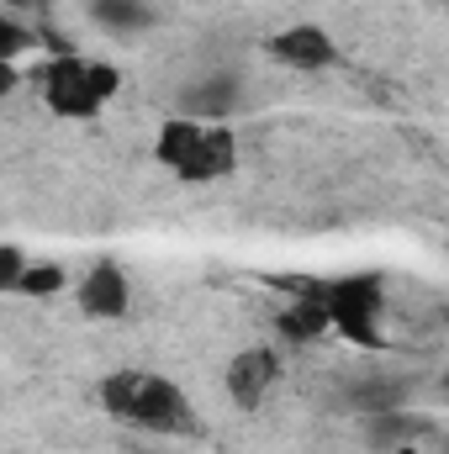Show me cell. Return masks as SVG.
I'll use <instances>...</instances> for the list:
<instances>
[{"instance_id":"2","label":"cell","mask_w":449,"mask_h":454,"mask_svg":"<svg viewBox=\"0 0 449 454\" xmlns=\"http://www.w3.org/2000/svg\"><path fill=\"white\" fill-rule=\"evenodd\" d=\"M154 153H159V164L169 175H180L191 185H212V180H227L238 169V137L223 121H196V116L164 121Z\"/></svg>"},{"instance_id":"5","label":"cell","mask_w":449,"mask_h":454,"mask_svg":"<svg viewBox=\"0 0 449 454\" xmlns=\"http://www.w3.org/2000/svg\"><path fill=\"white\" fill-rule=\"evenodd\" d=\"M264 59H275L280 69H296V74H318V69L338 64V43L318 21H296V27H280L264 37Z\"/></svg>"},{"instance_id":"7","label":"cell","mask_w":449,"mask_h":454,"mask_svg":"<svg viewBox=\"0 0 449 454\" xmlns=\"http://www.w3.org/2000/svg\"><path fill=\"white\" fill-rule=\"evenodd\" d=\"M127 275L116 270L112 259H101L96 270H85V280H80V312L85 317H101V323H112V317H127Z\"/></svg>"},{"instance_id":"11","label":"cell","mask_w":449,"mask_h":454,"mask_svg":"<svg viewBox=\"0 0 449 454\" xmlns=\"http://www.w3.org/2000/svg\"><path fill=\"white\" fill-rule=\"evenodd\" d=\"M59 286H64V270H59V264H32L16 291H21V296H53Z\"/></svg>"},{"instance_id":"13","label":"cell","mask_w":449,"mask_h":454,"mask_svg":"<svg viewBox=\"0 0 449 454\" xmlns=\"http://www.w3.org/2000/svg\"><path fill=\"white\" fill-rule=\"evenodd\" d=\"M27 43H32V37L16 27V16H0V64H16Z\"/></svg>"},{"instance_id":"6","label":"cell","mask_w":449,"mask_h":454,"mask_svg":"<svg viewBox=\"0 0 449 454\" xmlns=\"http://www.w3.org/2000/svg\"><path fill=\"white\" fill-rule=\"evenodd\" d=\"M275 380H280V354H275L270 343L238 348L232 364H227V396H232V407H243V412H254V407L275 391Z\"/></svg>"},{"instance_id":"8","label":"cell","mask_w":449,"mask_h":454,"mask_svg":"<svg viewBox=\"0 0 449 454\" xmlns=\"http://www.w3.org/2000/svg\"><path fill=\"white\" fill-rule=\"evenodd\" d=\"M286 291H296L291 307L280 312V333H286V339L312 343V339H323V333H334L328 307H323V286H296V280H286Z\"/></svg>"},{"instance_id":"10","label":"cell","mask_w":449,"mask_h":454,"mask_svg":"<svg viewBox=\"0 0 449 454\" xmlns=\"http://www.w3.org/2000/svg\"><path fill=\"white\" fill-rule=\"evenodd\" d=\"M91 16H96L106 32H143V27L154 21L143 0H96V5H91Z\"/></svg>"},{"instance_id":"9","label":"cell","mask_w":449,"mask_h":454,"mask_svg":"<svg viewBox=\"0 0 449 454\" xmlns=\"http://www.w3.org/2000/svg\"><path fill=\"white\" fill-rule=\"evenodd\" d=\"M185 116H196V121H217V116H227L232 106H238V85L227 80V74H217V80H207V85H196V90H185Z\"/></svg>"},{"instance_id":"1","label":"cell","mask_w":449,"mask_h":454,"mask_svg":"<svg viewBox=\"0 0 449 454\" xmlns=\"http://www.w3.org/2000/svg\"><path fill=\"white\" fill-rule=\"evenodd\" d=\"M101 407L106 418L148 434H191V396L148 370H116L101 380Z\"/></svg>"},{"instance_id":"3","label":"cell","mask_w":449,"mask_h":454,"mask_svg":"<svg viewBox=\"0 0 449 454\" xmlns=\"http://www.w3.org/2000/svg\"><path fill=\"white\" fill-rule=\"evenodd\" d=\"M122 90V74L112 64H96V59H80V53H53L43 69H37V96L53 116H69V121H85V116H101L106 101H116Z\"/></svg>"},{"instance_id":"12","label":"cell","mask_w":449,"mask_h":454,"mask_svg":"<svg viewBox=\"0 0 449 454\" xmlns=\"http://www.w3.org/2000/svg\"><path fill=\"white\" fill-rule=\"evenodd\" d=\"M27 270H32V264H27V254H21L16 243H5V248H0V291H16Z\"/></svg>"},{"instance_id":"15","label":"cell","mask_w":449,"mask_h":454,"mask_svg":"<svg viewBox=\"0 0 449 454\" xmlns=\"http://www.w3.org/2000/svg\"><path fill=\"white\" fill-rule=\"evenodd\" d=\"M445 5H449V0H445Z\"/></svg>"},{"instance_id":"14","label":"cell","mask_w":449,"mask_h":454,"mask_svg":"<svg viewBox=\"0 0 449 454\" xmlns=\"http://www.w3.org/2000/svg\"><path fill=\"white\" fill-rule=\"evenodd\" d=\"M5 5H43V0H5Z\"/></svg>"},{"instance_id":"4","label":"cell","mask_w":449,"mask_h":454,"mask_svg":"<svg viewBox=\"0 0 449 454\" xmlns=\"http://www.w3.org/2000/svg\"><path fill=\"white\" fill-rule=\"evenodd\" d=\"M323 307H328V323H334L338 339L359 343V348H381V312H386V280L375 270L365 275H338L323 286Z\"/></svg>"}]
</instances>
